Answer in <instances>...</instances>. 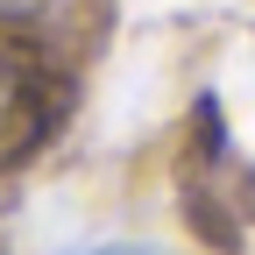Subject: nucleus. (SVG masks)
I'll use <instances>...</instances> for the list:
<instances>
[{
	"label": "nucleus",
	"mask_w": 255,
	"mask_h": 255,
	"mask_svg": "<svg viewBox=\"0 0 255 255\" xmlns=\"http://www.w3.org/2000/svg\"><path fill=\"white\" fill-rule=\"evenodd\" d=\"M241 184H255V170L227 149V135H220V114H213V100H206V107H199V142H191L184 170H177V191H184L191 227H199L213 248H241L248 227H255V220H248L255 199H241Z\"/></svg>",
	"instance_id": "f257e3e1"
},
{
	"label": "nucleus",
	"mask_w": 255,
	"mask_h": 255,
	"mask_svg": "<svg viewBox=\"0 0 255 255\" xmlns=\"http://www.w3.org/2000/svg\"><path fill=\"white\" fill-rule=\"evenodd\" d=\"M28 135H36V85L0 57V156L28 149Z\"/></svg>",
	"instance_id": "f03ea898"
},
{
	"label": "nucleus",
	"mask_w": 255,
	"mask_h": 255,
	"mask_svg": "<svg viewBox=\"0 0 255 255\" xmlns=\"http://www.w3.org/2000/svg\"><path fill=\"white\" fill-rule=\"evenodd\" d=\"M43 7H57V0H0V21H36Z\"/></svg>",
	"instance_id": "7ed1b4c3"
},
{
	"label": "nucleus",
	"mask_w": 255,
	"mask_h": 255,
	"mask_svg": "<svg viewBox=\"0 0 255 255\" xmlns=\"http://www.w3.org/2000/svg\"><path fill=\"white\" fill-rule=\"evenodd\" d=\"M92 255H149V248H92Z\"/></svg>",
	"instance_id": "20e7f679"
}]
</instances>
